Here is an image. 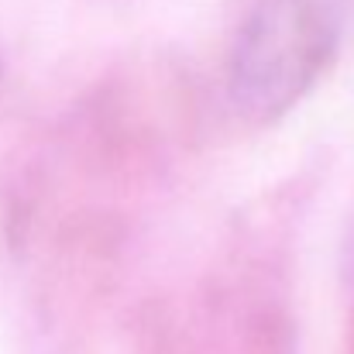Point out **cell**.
I'll use <instances>...</instances> for the list:
<instances>
[{
	"instance_id": "1",
	"label": "cell",
	"mask_w": 354,
	"mask_h": 354,
	"mask_svg": "<svg viewBox=\"0 0 354 354\" xmlns=\"http://www.w3.org/2000/svg\"><path fill=\"white\" fill-rule=\"evenodd\" d=\"M344 0H258L231 48V97L251 118H282L341 45Z\"/></svg>"
}]
</instances>
